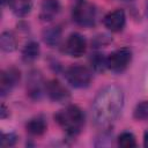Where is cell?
<instances>
[{
	"label": "cell",
	"mask_w": 148,
	"mask_h": 148,
	"mask_svg": "<svg viewBox=\"0 0 148 148\" xmlns=\"http://www.w3.org/2000/svg\"><path fill=\"white\" fill-rule=\"evenodd\" d=\"M54 120L69 136H76L84 125V113L79 106L68 105L54 114Z\"/></svg>",
	"instance_id": "obj_2"
},
{
	"label": "cell",
	"mask_w": 148,
	"mask_h": 148,
	"mask_svg": "<svg viewBox=\"0 0 148 148\" xmlns=\"http://www.w3.org/2000/svg\"><path fill=\"white\" fill-rule=\"evenodd\" d=\"M104 27L111 32H119L126 24V15L123 9H114L108 13L103 18Z\"/></svg>",
	"instance_id": "obj_10"
},
{
	"label": "cell",
	"mask_w": 148,
	"mask_h": 148,
	"mask_svg": "<svg viewBox=\"0 0 148 148\" xmlns=\"http://www.w3.org/2000/svg\"><path fill=\"white\" fill-rule=\"evenodd\" d=\"M45 92L51 101L57 103H67L71 99L69 90L57 79H52L46 82Z\"/></svg>",
	"instance_id": "obj_7"
},
{
	"label": "cell",
	"mask_w": 148,
	"mask_h": 148,
	"mask_svg": "<svg viewBox=\"0 0 148 148\" xmlns=\"http://www.w3.org/2000/svg\"><path fill=\"white\" fill-rule=\"evenodd\" d=\"M45 84L43 75L39 71L32 69L28 74L27 79V94L32 101H38L45 91Z\"/></svg>",
	"instance_id": "obj_6"
},
{
	"label": "cell",
	"mask_w": 148,
	"mask_h": 148,
	"mask_svg": "<svg viewBox=\"0 0 148 148\" xmlns=\"http://www.w3.org/2000/svg\"><path fill=\"white\" fill-rule=\"evenodd\" d=\"M39 53H40V49L38 43L30 40L24 45L22 50V59L24 62H32L39 57Z\"/></svg>",
	"instance_id": "obj_15"
},
{
	"label": "cell",
	"mask_w": 148,
	"mask_h": 148,
	"mask_svg": "<svg viewBox=\"0 0 148 148\" xmlns=\"http://www.w3.org/2000/svg\"><path fill=\"white\" fill-rule=\"evenodd\" d=\"M20 77H21V73L16 67H9L1 72V75H0L1 97H5L13 90V88L18 83Z\"/></svg>",
	"instance_id": "obj_8"
},
{
	"label": "cell",
	"mask_w": 148,
	"mask_h": 148,
	"mask_svg": "<svg viewBox=\"0 0 148 148\" xmlns=\"http://www.w3.org/2000/svg\"><path fill=\"white\" fill-rule=\"evenodd\" d=\"M125 96L117 84H109L101 89L92 101V119L97 127L108 128L121 113Z\"/></svg>",
	"instance_id": "obj_1"
},
{
	"label": "cell",
	"mask_w": 148,
	"mask_h": 148,
	"mask_svg": "<svg viewBox=\"0 0 148 148\" xmlns=\"http://www.w3.org/2000/svg\"><path fill=\"white\" fill-rule=\"evenodd\" d=\"M146 14L148 16V0H147V3H146Z\"/></svg>",
	"instance_id": "obj_26"
},
{
	"label": "cell",
	"mask_w": 148,
	"mask_h": 148,
	"mask_svg": "<svg viewBox=\"0 0 148 148\" xmlns=\"http://www.w3.org/2000/svg\"><path fill=\"white\" fill-rule=\"evenodd\" d=\"M61 28L60 27H51L43 31V40L50 47H56L61 42Z\"/></svg>",
	"instance_id": "obj_13"
},
{
	"label": "cell",
	"mask_w": 148,
	"mask_h": 148,
	"mask_svg": "<svg viewBox=\"0 0 148 148\" xmlns=\"http://www.w3.org/2000/svg\"><path fill=\"white\" fill-rule=\"evenodd\" d=\"M8 116H9V109L2 103L1 106H0V118L1 119H6Z\"/></svg>",
	"instance_id": "obj_23"
},
{
	"label": "cell",
	"mask_w": 148,
	"mask_h": 148,
	"mask_svg": "<svg viewBox=\"0 0 148 148\" xmlns=\"http://www.w3.org/2000/svg\"><path fill=\"white\" fill-rule=\"evenodd\" d=\"M90 65L95 72L103 73V72H105V69H108L106 57L103 53L96 52V53L91 54V57H90Z\"/></svg>",
	"instance_id": "obj_17"
},
{
	"label": "cell",
	"mask_w": 148,
	"mask_h": 148,
	"mask_svg": "<svg viewBox=\"0 0 148 148\" xmlns=\"http://www.w3.org/2000/svg\"><path fill=\"white\" fill-rule=\"evenodd\" d=\"M117 141H118V146L121 147V148H132V147L136 146L135 136L131 132H123L118 136Z\"/></svg>",
	"instance_id": "obj_18"
},
{
	"label": "cell",
	"mask_w": 148,
	"mask_h": 148,
	"mask_svg": "<svg viewBox=\"0 0 148 148\" xmlns=\"http://www.w3.org/2000/svg\"><path fill=\"white\" fill-rule=\"evenodd\" d=\"M133 117L136 120L148 119V101H141L133 110Z\"/></svg>",
	"instance_id": "obj_19"
},
{
	"label": "cell",
	"mask_w": 148,
	"mask_h": 148,
	"mask_svg": "<svg viewBox=\"0 0 148 148\" xmlns=\"http://www.w3.org/2000/svg\"><path fill=\"white\" fill-rule=\"evenodd\" d=\"M8 6L16 16L24 17L32 9V0H9Z\"/></svg>",
	"instance_id": "obj_12"
},
{
	"label": "cell",
	"mask_w": 148,
	"mask_h": 148,
	"mask_svg": "<svg viewBox=\"0 0 148 148\" xmlns=\"http://www.w3.org/2000/svg\"><path fill=\"white\" fill-rule=\"evenodd\" d=\"M111 40H112V38H110V37H109L108 35H105V34H102V35L96 36V37L92 39L91 44H92L94 47H104V46H106L108 44H110Z\"/></svg>",
	"instance_id": "obj_22"
},
{
	"label": "cell",
	"mask_w": 148,
	"mask_h": 148,
	"mask_svg": "<svg viewBox=\"0 0 148 148\" xmlns=\"http://www.w3.org/2000/svg\"><path fill=\"white\" fill-rule=\"evenodd\" d=\"M112 143V133L110 131L104 130L97 138L95 142V147H104V146H110Z\"/></svg>",
	"instance_id": "obj_20"
},
{
	"label": "cell",
	"mask_w": 148,
	"mask_h": 148,
	"mask_svg": "<svg viewBox=\"0 0 148 148\" xmlns=\"http://www.w3.org/2000/svg\"><path fill=\"white\" fill-rule=\"evenodd\" d=\"M47 128V125H46V121L43 117L38 116V117H35V118H31L27 125H25V130L29 134L31 135H42L45 133Z\"/></svg>",
	"instance_id": "obj_14"
},
{
	"label": "cell",
	"mask_w": 148,
	"mask_h": 148,
	"mask_svg": "<svg viewBox=\"0 0 148 148\" xmlns=\"http://www.w3.org/2000/svg\"><path fill=\"white\" fill-rule=\"evenodd\" d=\"M67 82L74 88H86L90 84L92 74L89 68L82 65H72L65 72Z\"/></svg>",
	"instance_id": "obj_4"
},
{
	"label": "cell",
	"mask_w": 148,
	"mask_h": 148,
	"mask_svg": "<svg viewBox=\"0 0 148 148\" xmlns=\"http://www.w3.org/2000/svg\"><path fill=\"white\" fill-rule=\"evenodd\" d=\"M0 1H1V5H2V6H5L6 3H8V2H9V0H0Z\"/></svg>",
	"instance_id": "obj_25"
},
{
	"label": "cell",
	"mask_w": 148,
	"mask_h": 148,
	"mask_svg": "<svg viewBox=\"0 0 148 148\" xmlns=\"http://www.w3.org/2000/svg\"><path fill=\"white\" fill-rule=\"evenodd\" d=\"M120 1H125V2H128V1H133V0H120Z\"/></svg>",
	"instance_id": "obj_27"
},
{
	"label": "cell",
	"mask_w": 148,
	"mask_h": 148,
	"mask_svg": "<svg viewBox=\"0 0 148 148\" xmlns=\"http://www.w3.org/2000/svg\"><path fill=\"white\" fill-rule=\"evenodd\" d=\"M86 49H87L86 38L79 32L71 34L65 43V52L74 58H79L83 56Z\"/></svg>",
	"instance_id": "obj_9"
},
{
	"label": "cell",
	"mask_w": 148,
	"mask_h": 148,
	"mask_svg": "<svg viewBox=\"0 0 148 148\" xmlns=\"http://www.w3.org/2000/svg\"><path fill=\"white\" fill-rule=\"evenodd\" d=\"M0 46L1 50L5 52H13L17 47V39L14 32L12 31H3L0 36Z\"/></svg>",
	"instance_id": "obj_16"
},
{
	"label": "cell",
	"mask_w": 148,
	"mask_h": 148,
	"mask_svg": "<svg viewBox=\"0 0 148 148\" xmlns=\"http://www.w3.org/2000/svg\"><path fill=\"white\" fill-rule=\"evenodd\" d=\"M60 9L61 6L59 0H43L40 5L39 17L44 22H50L59 14Z\"/></svg>",
	"instance_id": "obj_11"
},
{
	"label": "cell",
	"mask_w": 148,
	"mask_h": 148,
	"mask_svg": "<svg viewBox=\"0 0 148 148\" xmlns=\"http://www.w3.org/2000/svg\"><path fill=\"white\" fill-rule=\"evenodd\" d=\"M143 146L146 148H148V131H146L143 133Z\"/></svg>",
	"instance_id": "obj_24"
},
{
	"label": "cell",
	"mask_w": 148,
	"mask_h": 148,
	"mask_svg": "<svg viewBox=\"0 0 148 148\" xmlns=\"http://www.w3.org/2000/svg\"><path fill=\"white\" fill-rule=\"evenodd\" d=\"M96 8L88 0H77L73 8V20L81 27L89 28L96 23Z\"/></svg>",
	"instance_id": "obj_3"
},
{
	"label": "cell",
	"mask_w": 148,
	"mask_h": 148,
	"mask_svg": "<svg viewBox=\"0 0 148 148\" xmlns=\"http://www.w3.org/2000/svg\"><path fill=\"white\" fill-rule=\"evenodd\" d=\"M108 69L114 73L124 72L132 61V51L128 47H120L114 50L106 57Z\"/></svg>",
	"instance_id": "obj_5"
},
{
	"label": "cell",
	"mask_w": 148,
	"mask_h": 148,
	"mask_svg": "<svg viewBox=\"0 0 148 148\" xmlns=\"http://www.w3.org/2000/svg\"><path fill=\"white\" fill-rule=\"evenodd\" d=\"M17 135L15 133H2L0 139V146L1 147H12L16 143Z\"/></svg>",
	"instance_id": "obj_21"
}]
</instances>
